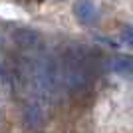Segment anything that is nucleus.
I'll return each mask as SVG.
<instances>
[{
	"instance_id": "20e7f679",
	"label": "nucleus",
	"mask_w": 133,
	"mask_h": 133,
	"mask_svg": "<svg viewBox=\"0 0 133 133\" xmlns=\"http://www.w3.org/2000/svg\"><path fill=\"white\" fill-rule=\"evenodd\" d=\"M109 70L123 78H133V60L125 58V56H117V58L109 60Z\"/></svg>"
},
{
	"instance_id": "f03ea898",
	"label": "nucleus",
	"mask_w": 133,
	"mask_h": 133,
	"mask_svg": "<svg viewBox=\"0 0 133 133\" xmlns=\"http://www.w3.org/2000/svg\"><path fill=\"white\" fill-rule=\"evenodd\" d=\"M12 40L18 46L26 48V50H36L38 44H40L38 32H34L30 28H16V30H12Z\"/></svg>"
},
{
	"instance_id": "39448f33",
	"label": "nucleus",
	"mask_w": 133,
	"mask_h": 133,
	"mask_svg": "<svg viewBox=\"0 0 133 133\" xmlns=\"http://www.w3.org/2000/svg\"><path fill=\"white\" fill-rule=\"evenodd\" d=\"M119 36H121V42H125L127 46H131V48H133V26H125Z\"/></svg>"
},
{
	"instance_id": "7ed1b4c3",
	"label": "nucleus",
	"mask_w": 133,
	"mask_h": 133,
	"mask_svg": "<svg viewBox=\"0 0 133 133\" xmlns=\"http://www.w3.org/2000/svg\"><path fill=\"white\" fill-rule=\"evenodd\" d=\"M74 14L78 18L82 24H91L97 18V8L94 6V2H89V0H79L76 2L74 6Z\"/></svg>"
},
{
	"instance_id": "f257e3e1",
	"label": "nucleus",
	"mask_w": 133,
	"mask_h": 133,
	"mask_svg": "<svg viewBox=\"0 0 133 133\" xmlns=\"http://www.w3.org/2000/svg\"><path fill=\"white\" fill-rule=\"evenodd\" d=\"M62 66V82L64 88L72 94H79L88 88L94 79V64L91 54L83 46H70L60 60Z\"/></svg>"
}]
</instances>
